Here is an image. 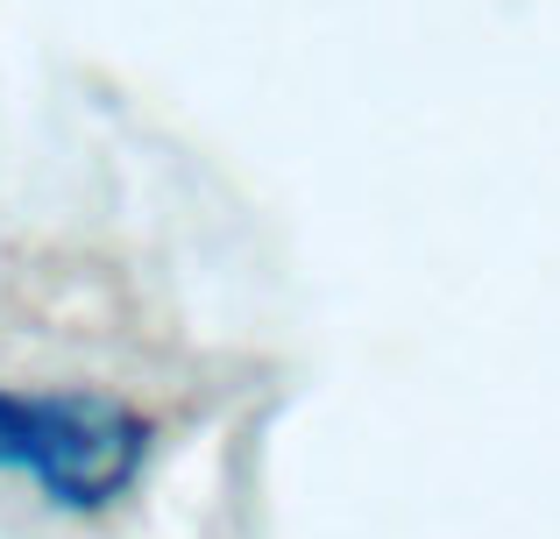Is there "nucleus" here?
<instances>
[{"label": "nucleus", "mask_w": 560, "mask_h": 539, "mask_svg": "<svg viewBox=\"0 0 560 539\" xmlns=\"http://www.w3.org/2000/svg\"><path fill=\"white\" fill-rule=\"evenodd\" d=\"M156 426L100 390H0V469H22L65 512H107L142 483Z\"/></svg>", "instance_id": "1"}]
</instances>
